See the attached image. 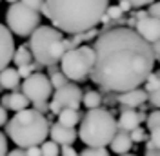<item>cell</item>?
Listing matches in <instances>:
<instances>
[{
	"label": "cell",
	"instance_id": "obj_38",
	"mask_svg": "<svg viewBox=\"0 0 160 156\" xmlns=\"http://www.w3.org/2000/svg\"><path fill=\"white\" fill-rule=\"evenodd\" d=\"M118 7H120V9H122V11H124V13H126V11H129V9H131V4H129V2H128V0H120Z\"/></svg>",
	"mask_w": 160,
	"mask_h": 156
},
{
	"label": "cell",
	"instance_id": "obj_26",
	"mask_svg": "<svg viewBox=\"0 0 160 156\" xmlns=\"http://www.w3.org/2000/svg\"><path fill=\"white\" fill-rule=\"evenodd\" d=\"M146 125H148V129H149V131L158 129V125H160V113L157 111V109L151 113L149 116H146Z\"/></svg>",
	"mask_w": 160,
	"mask_h": 156
},
{
	"label": "cell",
	"instance_id": "obj_12",
	"mask_svg": "<svg viewBox=\"0 0 160 156\" xmlns=\"http://www.w3.org/2000/svg\"><path fill=\"white\" fill-rule=\"evenodd\" d=\"M48 136H51V140L57 142L58 145H73L75 140L78 138L75 127H66V125H62V124H58V122L49 127Z\"/></svg>",
	"mask_w": 160,
	"mask_h": 156
},
{
	"label": "cell",
	"instance_id": "obj_31",
	"mask_svg": "<svg viewBox=\"0 0 160 156\" xmlns=\"http://www.w3.org/2000/svg\"><path fill=\"white\" fill-rule=\"evenodd\" d=\"M148 98L151 100V105H153V107H158V104H160L158 91H151V93H148Z\"/></svg>",
	"mask_w": 160,
	"mask_h": 156
},
{
	"label": "cell",
	"instance_id": "obj_6",
	"mask_svg": "<svg viewBox=\"0 0 160 156\" xmlns=\"http://www.w3.org/2000/svg\"><path fill=\"white\" fill-rule=\"evenodd\" d=\"M93 60H95V53L93 47L89 46H77L73 49H68L62 58H60V67L62 73L66 75L68 80L71 82H86L89 78V71L93 67Z\"/></svg>",
	"mask_w": 160,
	"mask_h": 156
},
{
	"label": "cell",
	"instance_id": "obj_11",
	"mask_svg": "<svg viewBox=\"0 0 160 156\" xmlns=\"http://www.w3.org/2000/svg\"><path fill=\"white\" fill-rule=\"evenodd\" d=\"M15 53V40H13V33H11L6 26L0 24V69L8 67L11 64Z\"/></svg>",
	"mask_w": 160,
	"mask_h": 156
},
{
	"label": "cell",
	"instance_id": "obj_39",
	"mask_svg": "<svg viewBox=\"0 0 160 156\" xmlns=\"http://www.w3.org/2000/svg\"><path fill=\"white\" fill-rule=\"evenodd\" d=\"M6 156H28V154H26V151H22V149H15V151H9Z\"/></svg>",
	"mask_w": 160,
	"mask_h": 156
},
{
	"label": "cell",
	"instance_id": "obj_30",
	"mask_svg": "<svg viewBox=\"0 0 160 156\" xmlns=\"http://www.w3.org/2000/svg\"><path fill=\"white\" fill-rule=\"evenodd\" d=\"M60 154L62 156H78V153L73 149V145H60Z\"/></svg>",
	"mask_w": 160,
	"mask_h": 156
},
{
	"label": "cell",
	"instance_id": "obj_43",
	"mask_svg": "<svg viewBox=\"0 0 160 156\" xmlns=\"http://www.w3.org/2000/svg\"><path fill=\"white\" fill-rule=\"evenodd\" d=\"M6 2H9V4H11V2H18V0H6Z\"/></svg>",
	"mask_w": 160,
	"mask_h": 156
},
{
	"label": "cell",
	"instance_id": "obj_27",
	"mask_svg": "<svg viewBox=\"0 0 160 156\" xmlns=\"http://www.w3.org/2000/svg\"><path fill=\"white\" fill-rule=\"evenodd\" d=\"M106 15L109 17L111 22H115V20H120V18H122L124 11L120 9L118 6H108V7H106Z\"/></svg>",
	"mask_w": 160,
	"mask_h": 156
},
{
	"label": "cell",
	"instance_id": "obj_25",
	"mask_svg": "<svg viewBox=\"0 0 160 156\" xmlns=\"http://www.w3.org/2000/svg\"><path fill=\"white\" fill-rule=\"evenodd\" d=\"M78 156H109V151H106V147H88Z\"/></svg>",
	"mask_w": 160,
	"mask_h": 156
},
{
	"label": "cell",
	"instance_id": "obj_1",
	"mask_svg": "<svg viewBox=\"0 0 160 156\" xmlns=\"http://www.w3.org/2000/svg\"><path fill=\"white\" fill-rule=\"evenodd\" d=\"M91 47L95 60L89 78L111 93L140 87L157 62L151 44L128 26L100 31Z\"/></svg>",
	"mask_w": 160,
	"mask_h": 156
},
{
	"label": "cell",
	"instance_id": "obj_41",
	"mask_svg": "<svg viewBox=\"0 0 160 156\" xmlns=\"http://www.w3.org/2000/svg\"><path fill=\"white\" fill-rule=\"evenodd\" d=\"M146 156H158V149H148V154Z\"/></svg>",
	"mask_w": 160,
	"mask_h": 156
},
{
	"label": "cell",
	"instance_id": "obj_34",
	"mask_svg": "<svg viewBox=\"0 0 160 156\" xmlns=\"http://www.w3.org/2000/svg\"><path fill=\"white\" fill-rule=\"evenodd\" d=\"M131 4V7H144V6H148V4H151L153 0H128Z\"/></svg>",
	"mask_w": 160,
	"mask_h": 156
},
{
	"label": "cell",
	"instance_id": "obj_40",
	"mask_svg": "<svg viewBox=\"0 0 160 156\" xmlns=\"http://www.w3.org/2000/svg\"><path fill=\"white\" fill-rule=\"evenodd\" d=\"M146 15H148V11H137V13H135V20H140V18H144Z\"/></svg>",
	"mask_w": 160,
	"mask_h": 156
},
{
	"label": "cell",
	"instance_id": "obj_23",
	"mask_svg": "<svg viewBox=\"0 0 160 156\" xmlns=\"http://www.w3.org/2000/svg\"><path fill=\"white\" fill-rule=\"evenodd\" d=\"M128 134H129V138H131V142H133V144H142V142H146V140H148V133H146L140 125H137L135 129H131Z\"/></svg>",
	"mask_w": 160,
	"mask_h": 156
},
{
	"label": "cell",
	"instance_id": "obj_22",
	"mask_svg": "<svg viewBox=\"0 0 160 156\" xmlns=\"http://www.w3.org/2000/svg\"><path fill=\"white\" fill-rule=\"evenodd\" d=\"M144 84H146V91H148V93H151V91H158V89H160V76H158V73H153V71H151L149 75L146 76Z\"/></svg>",
	"mask_w": 160,
	"mask_h": 156
},
{
	"label": "cell",
	"instance_id": "obj_16",
	"mask_svg": "<svg viewBox=\"0 0 160 156\" xmlns=\"http://www.w3.org/2000/svg\"><path fill=\"white\" fill-rule=\"evenodd\" d=\"M137 125H140L138 113H135L131 107H129V111H124L120 115L118 122H117V127H118L120 131H126V133H129L131 129H135Z\"/></svg>",
	"mask_w": 160,
	"mask_h": 156
},
{
	"label": "cell",
	"instance_id": "obj_37",
	"mask_svg": "<svg viewBox=\"0 0 160 156\" xmlns=\"http://www.w3.org/2000/svg\"><path fill=\"white\" fill-rule=\"evenodd\" d=\"M48 105H49V111L53 113V115H58V111L62 109L58 105V102H55V100H51V104H48Z\"/></svg>",
	"mask_w": 160,
	"mask_h": 156
},
{
	"label": "cell",
	"instance_id": "obj_21",
	"mask_svg": "<svg viewBox=\"0 0 160 156\" xmlns=\"http://www.w3.org/2000/svg\"><path fill=\"white\" fill-rule=\"evenodd\" d=\"M60 154V145L57 144V142H53V140H49V142H42L40 144V156H58Z\"/></svg>",
	"mask_w": 160,
	"mask_h": 156
},
{
	"label": "cell",
	"instance_id": "obj_20",
	"mask_svg": "<svg viewBox=\"0 0 160 156\" xmlns=\"http://www.w3.org/2000/svg\"><path fill=\"white\" fill-rule=\"evenodd\" d=\"M100 102H102V96H100V93H97V91H88L86 95H82V104L88 109L100 107Z\"/></svg>",
	"mask_w": 160,
	"mask_h": 156
},
{
	"label": "cell",
	"instance_id": "obj_42",
	"mask_svg": "<svg viewBox=\"0 0 160 156\" xmlns=\"http://www.w3.org/2000/svg\"><path fill=\"white\" fill-rule=\"evenodd\" d=\"M120 156H135V154H128V153H124V154H120Z\"/></svg>",
	"mask_w": 160,
	"mask_h": 156
},
{
	"label": "cell",
	"instance_id": "obj_28",
	"mask_svg": "<svg viewBox=\"0 0 160 156\" xmlns=\"http://www.w3.org/2000/svg\"><path fill=\"white\" fill-rule=\"evenodd\" d=\"M22 4H26L28 7H31V9H35V11H38L42 9V6H44V0H20Z\"/></svg>",
	"mask_w": 160,
	"mask_h": 156
},
{
	"label": "cell",
	"instance_id": "obj_35",
	"mask_svg": "<svg viewBox=\"0 0 160 156\" xmlns=\"http://www.w3.org/2000/svg\"><path fill=\"white\" fill-rule=\"evenodd\" d=\"M26 154H28V156H40V147L38 145L26 147Z\"/></svg>",
	"mask_w": 160,
	"mask_h": 156
},
{
	"label": "cell",
	"instance_id": "obj_3",
	"mask_svg": "<svg viewBox=\"0 0 160 156\" xmlns=\"http://www.w3.org/2000/svg\"><path fill=\"white\" fill-rule=\"evenodd\" d=\"M6 133L20 149H26L29 145H40L48 138L49 122L40 111L26 107L22 111H17L11 120L8 118Z\"/></svg>",
	"mask_w": 160,
	"mask_h": 156
},
{
	"label": "cell",
	"instance_id": "obj_24",
	"mask_svg": "<svg viewBox=\"0 0 160 156\" xmlns=\"http://www.w3.org/2000/svg\"><path fill=\"white\" fill-rule=\"evenodd\" d=\"M49 82H51V85H53V89H57L60 87V85H64L66 82H68V78H66V75L62 73V71H53V73H49Z\"/></svg>",
	"mask_w": 160,
	"mask_h": 156
},
{
	"label": "cell",
	"instance_id": "obj_18",
	"mask_svg": "<svg viewBox=\"0 0 160 156\" xmlns=\"http://www.w3.org/2000/svg\"><path fill=\"white\" fill-rule=\"evenodd\" d=\"M29 107V100L24 93H11L8 95V109L11 111H22V109Z\"/></svg>",
	"mask_w": 160,
	"mask_h": 156
},
{
	"label": "cell",
	"instance_id": "obj_10",
	"mask_svg": "<svg viewBox=\"0 0 160 156\" xmlns=\"http://www.w3.org/2000/svg\"><path fill=\"white\" fill-rule=\"evenodd\" d=\"M135 31L138 33L146 42H155L160 38V22L158 17H149L146 15L144 18H140L135 22Z\"/></svg>",
	"mask_w": 160,
	"mask_h": 156
},
{
	"label": "cell",
	"instance_id": "obj_8",
	"mask_svg": "<svg viewBox=\"0 0 160 156\" xmlns=\"http://www.w3.org/2000/svg\"><path fill=\"white\" fill-rule=\"evenodd\" d=\"M22 93L28 96L29 104H33V102H48L51 93H53V85L49 82V76H46L44 73L33 71L29 76L24 78Z\"/></svg>",
	"mask_w": 160,
	"mask_h": 156
},
{
	"label": "cell",
	"instance_id": "obj_5",
	"mask_svg": "<svg viewBox=\"0 0 160 156\" xmlns=\"http://www.w3.org/2000/svg\"><path fill=\"white\" fill-rule=\"evenodd\" d=\"M29 51L33 60L42 66L58 64L62 55L68 51L64 42V33L53 26H37L29 35Z\"/></svg>",
	"mask_w": 160,
	"mask_h": 156
},
{
	"label": "cell",
	"instance_id": "obj_14",
	"mask_svg": "<svg viewBox=\"0 0 160 156\" xmlns=\"http://www.w3.org/2000/svg\"><path fill=\"white\" fill-rule=\"evenodd\" d=\"M109 145H111V151H115L117 154H124V153H129L133 142H131L129 134H128L126 131H122V133L117 131V133H115V136L111 138Z\"/></svg>",
	"mask_w": 160,
	"mask_h": 156
},
{
	"label": "cell",
	"instance_id": "obj_36",
	"mask_svg": "<svg viewBox=\"0 0 160 156\" xmlns=\"http://www.w3.org/2000/svg\"><path fill=\"white\" fill-rule=\"evenodd\" d=\"M6 122H8V109L0 105V125H6Z\"/></svg>",
	"mask_w": 160,
	"mask_h": 156
},
{
	"label": "cell",
	"instance_id": "obj_17",
	"mask_svg": "<svg viewBox=\"0 0 160 156\" xmlns=\"http://www.w3.org/2000/svg\"><path fill=\"white\" fill-rule=\"evenodd\" d=\"M58 124L66 127H75L80 122V113L78 109H71V107H62L58 111Z\"/></svg>",
	"mask_w": 160,
	"mask_h": 156
},
{
	"label": "cell",
	"instance_id": "obj_15",
	"mask_svg": "<svg viewBox=\"0 0 160 156\" xmlns=\"http://www.w3.org/2000/svg\"><path fill=\"white\" fill-rule=\"evenodd\" d=\"M20 84L18 71L13 67H4L0 69V87L2 89H17Z\"/></svg>",
	"mask_w": 160,
	"mask_h": 156
},
{
	"label": "cell",
	"instance_id": "obj_9",
	"mask_svg": "<svg viewBox=\"0 0 160 156\" xmlns=\"http://www.w3.org/2000/svg\"><path fill=\"white\" fill-rule=\"evenodd\" d=\"M51 95H53V100H55V102H58L60 107L78 109L80 104H82V89H80L77 84L69 82V80H68L64 85L57 87L55 93H51Z\"/></svg>",
	"mask_w": 160,
	"mask_h": 156
},
{
	"label": "cell",
	"instance_id": "obj_33",
	"mask_svg": "<svg viewBox=\"0 0 160 156\" xmlns=\"http://www.w3.org/2000/svg\"><path fill=\"white\" fill-rule=\"evenodd\" d=\"M6 154H8V140L0 133V156H6Z\"/></svg>",
	"mask_w": 160,
	"mask_h": 156
},
{
	"label": "cell",
	"instance_id": "obj_13",
	"mask_svg": "<svg viewBox=\"0 0 160 156\" xmlns=\"http://www.w3.org/2000/svg\"><path fill=\"white\" fill-rule=\"evenodd\" d=\"M146 100H148V91H144L140 87L122 91L118 96V102L126 107H140V105L146 104Z\"/></svg>",
	"mask_w": 160,
	"mask_h": 156
},
{
	"label": "cell",
	"instance_id": "obj_19",
	"mask_svg": "<svg viewBox=\"0 0 160 156\" xmlns=\"http://www.w3.org/2000/svg\"><path fill=\"white\" fill-rule=\"evenodd\" d=\"M11 62H13L15 66L31 64V62H33V55H31V51H29V46H28V44H24V46H20L18 49H15Z\"/></svg>",
	"mask_w": 160,
	"mask_h": 156
},
{
	"label": "cell",
	"instance_id": "obj_7",
	"mask_svg": "<svg viewBox=\"0 0 160 156\" xmlns=\"http://www.w3.org/2000/svg\"><path fill=\"white\" fill-rule=\"evenodd\" d=\"M40 26V13L28 7L22 2H11L6 11V27L17 37H29L35 27Z\"/></svg>",
	"mask_w": 160,
	"mask_h": 156
},
{
	"label": "cell",
	"instance_id": "obj_4",
	"mask_svg": "<svg viewBox=\"0 0 160 156\" xmlns=\"http://www.w3.org/2000/svg\"><path fill=\"white\" fill-rule=\"evenodd\" d=\"M117 131V120L109 111L93 107L82 116L77 136L84 142L86 147H106L109 145Z\"/></svg>",
	"mask_w": 160,
	"mask_h": 156
},
{
	"label": "cell",
	"instance_id": "obj_32",
	"mask_svg": "<svg viewBox=\"0 0 160 156\" xmlns=\"http://www.w3.org/2000/svg\"><path fill=\"white\" fill-rule=\"evenodd\" d=\"M33 109H37V111H40L44 115V113L49 111V105H48V102H33Z\"/></svg>",
	"mask_w": 160,
	"mask_h": 156
},
{
	"label": "cell",
	"instance_id": "obj_29",
	"mask_svg": "<svg viewBox=\"0 0 160 156\" xmlns=\"http://www.w3.org/2000/svg\"><path fill=\"white\" fill-rule=\"evenodd\" d=\"M148 6H149L148 15H149V17H158V15H160V4H158V2H155V0H153L151 4H148Z\"/></svg>",
	"mask_w": 160,
	"mask_h": 156
},
{
	"label": "cell",
	"instance_id": "obj_2",
	"mask_svg": "<svg viewBox=\"0 0 160 156\" xmlns=\"http://www.w3.org/2000/svg\"><path fill=\"white\" fill-rule=\"evenodd\" d=\"M109 0H44L42 13L62 33H82L100 24Z\"/></svg>",
	"mask_w": 160,
	"mask_h": 156
}]
</instances>
